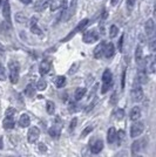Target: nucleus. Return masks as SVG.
Here are the masks:
<instances>
[{
  "label": "nucleus",
  "instance_id": "nucleus-1",
  "mask_svg": "<svg viewBox=\"0 0 156 157\" xmlns=\"http://www.w3.org/2000/svg\"><path fill=\"white\" fill-rule=\"evenodd\" d=\"M8 69H10V80L12 83H17L19 80V72H20V66L19 62L11 60L8 62Z\"/></svg>",
  "mask_w": 156,
  "mask_h": 157
},
{
  "label": "nucleus",
  "instance_id": "nucleus-2",
  "mask_svg": "<svg viewBox=\"0 0 156 157\" xmlns=\"http://www.w3.org/2000/svg\"><path fill=\"white\" fill-rule=\"evenodd\" d=\"M111 85H113V75H111V72L109 69H106L103 72V75H102V89H101V93L106 94V93L109 90Z\"/></svg>",
  "mask_w": 156,
  "mask_h": 157
},
{
  "label": "nucleus",
  "instance_id": "nucleus-3",
  "mask_svg": "<svg viewBox=\"0 0 156 157\" xmlns=\"http://www.w3.org/2000/svg\"><path fill=\"white\" fill-rule=\"evenodd\" d=\"M144 130V124L140 121H136L135 123H133L130 127V137L136 138L138 137Z\"/></svg>",
  "mask_w": 156,
  "mask_h": 157
},
{
  "label": "nucleus",
  "instance_id": "nucleus-4",
  "mask_svg": "<svg viewBox=\"0 0 156 157\" xmlns=\"http://www.w3.org/2000/svg\"><path fill=\"white\" fill-rule=\"evenodd\" d=\"M84 41L86 44H93L95 41L99 40V33L96 32V29H89L84 34Z\"/></svg>",
  "mask_w": 156,
  "mask_h": 157
},
{
  "label": "nucleus",
  "instance_id": "nucleus-5",
  "mask_svg": "<svg viewBox=\"0 0 156 157\" xmlns=\"http://www.w3.org/2000/svg\"><path fill=\"white\" fill-rule=\"evenodd\" d=\"M39 136H40V130L38 127H32V128H29L28 134H27V140H28L29 143L37 142Z\"/></svg>",
  "mask_w": 156,
  "mask_h": 157
},
{
  "label": "nucleus",
  "instance_id": "nucleus-6",
  "mask_svg": "<svg viewBox=\"0 0 156 157\" xmlns=\"http://www.w3.org/2000/svg\"><path fill=\"white\" fill-rule=\"evenodd\" d=\"M88 22H89V20H88V19H84L82 21H81V22H80V24H79L78 26L75 27V29H74V31H73L72 33H69V34H68V35L66 36L65 39L62 40V41H64V42H66L67 40H69L71 38H73V36H74V35H75V34H76L78 32L82 31V29H84V28H85V27L87 26V25H88Z\"/></svg>",
  "mask_w": 156,
  "mask_h": 157
},
{
  "label": "nucleus",
  "instance_id": "nucleus-7",
  "mask_svg": "<svg viewBox=\"0 0 156 157\" xmlns=\"http://www.w3.org/2000/svg\"><path fill=\"white\" fill-rule=\"evenodd\" d=\"M76 2H78V0H72L69 7L66 10L64 21H68V20L71 19L72 17L74 15V13H75V10H76V6H78V4H76Z\"/></svg>",
  "mask_w": 156,
  "mask_h": 157
},
{
  "label": "nucleus",
  "instance_id": "nucleus-8",
  "mask_svg": "<svg viewBox=\"0 0 156 157\" xmlns=\"http://www.w3.org/2000/svg\"><path fill=\"white\" fill-rule=\"evenodd\" d=\"M131 98H133V101L134 102H140V101H142L143 98V90L142 88H141V86H135L134 88H133V90H131Z\"/></svg>",
  "mask_w": 156,
  "mask_h": 157
},
{
  "label": "nucleus",
  "instance_id": "nucleus-9",
  "mask_svg": "<svg viewBox=\"0 0 156 157\" xmlns=\"http://www.w3.org/2000/svg\"><path fill=\"white\" fill-rule=\"evenodd\" d=\"M51 67H52V61L49 59H46L44 60L41 63H40V67H39V72L41 75H45L47 73L51 71Z\"/></svg>",
  "mask_w": 156,
  "mask_h": 157
},
{
  "label": "nucleus",
  "instance_id": "nucleus-10",
  "mask_svg": "<svg viewBox=\"0 0 156 157\" xmlns=\"http://www.w3.org/2000/svg\"><path fill=\"white\" fill-rule=\"evenodd\" d=\"M144 66H146V68L148 69L149 73L155 72V60H154V55L147 56V59L144 61Z\"/></svg>",
  "mask_w": 156,
  "mask_h": 157
},
{
  "label": "nucleus",
  "instance_id": "nucleus-11",
  "mask_svg": "<svg viewBox=\"0 0 156 157\" xmlns=\"http://www.w3.org/2000/svg\"><path fill=\"white\" fill-rule=\"evenodd\" d=\"M114 52H115V48H114V45H113L111 42H109V44H106V45H104V48H103L104 58H107V59L111 58V56L114 55Z\"/></svg>",
  "mask_w": 156,
  "mask_h": 157
},
{
  "label": "nucleus",
  "instance_id": "nucleus-12",
  "mask_svg": "<svg viewBox=\"0 0 156 157\" xmlns=\"http://www.w3.org/2000/svg\"><path fill=\"white\" fill-rule=\"evenodd\" d=\"M2 14H4V18L6 19L7 22L11 24V6H10V1H8V0H6L5 4H4Z\"/></svg>",
  "mask_w": 156,
  "mask_h": 157
},
{
  "label": "nucleus",
  "instance_id": "nucleus-13",
  "mask_svg": "<svg viewBox=\"0 0 156 157\" xmlns=\"http://www.w3.org/2000/svg\"><path fill=\"white\" fill-rule=\"evenodd\" d=\"M116 138H117L116 129L114 127H111V128H109L108 134H107V141H108V143H114L116 141Z\"/></svg>",
  "mask_w": 156,
  "mask_h": 157
},
{
  "label": "nucleus",
  "instance_id": "nucleus-14",
  "mask_svg": "<svg viewBox=\"0 0 156 157\" xmlns=\"http://www.w3.org/2000/svg\"><path fill=\"white\" fill-rule=\"evenodd\" d=\"M29 27H31V31H32L33 34H38V35L41 34V29H40L39 26H38V19H37V18H32V19H31Z\"/></svg>",
  "mask_w": 156,
  "mask_h": 157
},
{
  "label": "nucleus",
  "instance_id": "nucleus-15",
  "mask_svg": "<svg viewBox=\"0 0 156 157\" xmlns=\"http://www.w3.org/2000/svg\"><path fill=\"white\" fill-rule=\"evenodd\" d=\"M144 28H146V33H147V35H153L154 29H155V22H154V20L153 19L147 20Z\"/></svg>",
  "mask_w": 156,
  "mask_h": 157
},
{
  "label": "nucleus",
  "instance_id": "nucleus-16",
  "mask_svg": "<svg viewBox=\"0 0 156 157\" xmlns=\"http://www.w3.org/2000/svg\"><path fill=\"white\" fill-rule=\"evenodd\" d=\"M130 120H133V121H138V118L141 117V109H140V107H134L131 110H130Z\"/></svg>",
  "mask_w": 156,
  "mask_h": 157
},
{
  "label": "nucleus",
  "instance_id": "nucleus-17",
  "mask_svg": "<svg viewBox=\"0 0 156 157\" xmlns=\"http://www.w3.org/2000/svg\"><path fill=\"white\" fill-rule=\"evenodd\" d=\"M31 124V118L27 114H22L19 118V125L22 127V128H26L28 125Z\"/></svg>",
  "mask_w": 156,
  "mask_h": 157
},
{
  "label": "nucleus",
  "instance_id": "nucleus-18",
  "mask_svg": "<svg viewBox=\"0 0 156 157\" xmlns=\"http://www.w3.org/2000/svg\"><path fill=\"white\" fill-rule=\"evenodd\" d=\"M104 45H106V42H104V41H101L98 46H96V48H95V51H94V56H95L96 59H100V58L102 56Z\"/></svg>",
  "mask_w": 156,
  "mask_h": 157
},
{
  "label": "nucleus",
  "instance_id": "nucleus-19",
  "mask_svg": "<svg viewBox=\"0 0 156 157\" xmlns=\"http://www.w3.org/2000/svg\"><path fill=\"white\" fill-rule=\"evenodd\" d=\"M103 149V142L101 141V140H99V141H96L95 143L92 145L91 150L93 154H100V151Z\"/></svg>",
  "mask_w": 156,
  "mask_h": 157
},
{
  "label": "nucleus",
  "instance_id": "nucleus-20",
  "mask_svg": "<svg viewBox=\"0 0 156 157\" xmlns=\"http://www.w3.org/2000/svg\"><path fill=\"white\" fill-rule=\"evenodd\" d=\"M65 2H66V0H52V1L49 2L51 10H52V11H57L59 8H61Z\"/></svg>",
  "mask_w": 156,
  "mask_h": 157
},
{
  "label": "nucleus",
  "instance_id": "nucleus-21",
  "mask_svg": "<svg viewBox=\"0 0 156 157\" xmlns=\"http://www.w3.org/2000/svg\"><path fill=\"white\" fill-rule=\"evenodd\" d=\"M143 143H144V140H137V141H135V142L133 143V145H131L133 152L136 154V152H138V151L141 150L143 148Z\"/></svg>",
  "mask_w": 156,
  "mask_h": 157
},
{
  "label": "nucleus",
  "instance_id": "nucleus-22",
  "mask_svg": "<svg viewBox=\"0 0 156 157\" xmlns=\"http://www.w3.org/2000/svg\"><path fill=\"white\" fill-rule=\"evenodd\" d=\"M135 60H136V63H138L140 66L142 65L143 52H142V48H141V46H137V48H136V52H135Z\"/></svg>",
  "mask_w": 156,
  "mask_h": 157
},
{
  "label": "nucleus",
  "instance_id": "nucleus-23",
  "mask_svg": "<svg viewBox=\"0 0 156 157\" xmlns=\"http://www.w3.org/2000/svg\"><path fill=\"white\" fill-rule=\"evenodd\" d=\"M2 125L5 129H13L14 128V120L13 117H5Z\"/></svg>",
  "mask_w": 156,
  "mask_h": 157
},
{
  "label": "nucleus",
  "instance_id": "nucleus-24",
  "mask_svg": "<svg viewBox=\"0 0 156 157\" xmlns=\"http://www.w3.org/2000/svg\"><path fill=\"white\" fill-rule=\"evenodd\" d=\"M86 88H78L76 90H75V94H74V98H75V100L76 101H80L81 98L85 96V94H86Z\"/></svg>",
  "mask_w": 156,
  "mask_h": 157
},
{
  "label": "nucleus",
  "instance_id": "nucleus-25",
  "mask_svg": "<svg viewBox=\"0 0 156 157\" xmlns=\"http://www.w3.org/2000/svg\"><path fill=\"white\" fill-rule=\"evenodd\" d=\"M137 81H138V83H146L147 82V74L144 72V69H140V72L137 74Z\"/></svg>",
  "mask_w": 156,
  "mask_h": 157
},
{
  "label": "nucleus",
  "instance_id": "nucleus-26",
  "mask_svg": "<svg viewBox=\"0 0 156 157\" xmlns=\"http://www.w3.org/2000/svg\"><path fill=\"white\" fill-rule=\"evenodd\" d=\"M15 20H17V22H19V24H25V22H27V17L24 13L19 12V13L15 14Z\"/></svg>",
  "mask_w": 156,
  "mask_h": 157
},
{
  "label": "nucleus",
  "instance_id": "nucleus-27",
  "mask_svg": "<svg viewBox=\"0 0 156 157\" xmlns=\"http://www.w3.org/2000/svg\"><path fill=\"white\" fill-rule=\"evenodd\" d=\"M66 85V78L65 76H58L55 78V86L58 88H62Z\"/></svg>",
  "mask_w": 156,
  "mask_h": 157
},
{
  "label": "nucleus",
  "instance_id": "nucleus-28",
  "mask_svg": "<svg viewBox=\"0 0 156 157\" xmlns=\"http://www.w3.org/2000/svg\"><path fill=\"white\" fill-rule=\"evenodd\" d=\"M117 34H119V28L115 25H111V28H109V36L113 39V38H116Z\"/></svg>",
  "mask_w": 156,
  "mask_h": 157
},
{
  "label": "nucleus",
  "instance_id": "nucleus-29",
  "mask_svg": "<svg viewBox=\"0 0 156 157\" xmlns=\"http://www.w3.org/2000/svg\"><path fill=\"white\" fill-rule=\"evenodd\" d=\"M46 109H47V113L51 114V115L54 113V110H55V105H54V103H53L52 101H47V103H46Z\"/></svg>",
  "mask_w": 156,
  "mask_h": 157
},
{
  "label": "nucleus",
  "instance_id": "nucleus-30",
  "mask_svg": "<svg viewBox=\"0 0 156 157\" xmlns=\"http://www.w3.org/2000/svg\"><path fill=\"white\" fill-rule=\"evenodd\" d=\"M46 87H47V82H46L44 78H40L39 81H38V83H37V88L39 90H45Z\"/></svg>",
  "mask_w": 156,
  "mask_h": 157
},
{
  "label": "nucleus",
  "instance_id": "nucleus-31",
  "mask_svg": "<svg viewBox=\"0 0 156 157\" xmlns=\"http://www.w3.org/2000/svg\"><path fill=\"white\" fill-rule=\"evenodd\" d=\"M49 135L53 136V137H59V135H60V130H59L58 127H52V128L49 129Z\"/></svg>",
  "mask_w": 156,
  "mask_h": 157
},
{
  "label": "nucleus",
  "instance_id": "nucleus-32",
  "mask_svg": "<svg viewBox=\"0 0 156 157\" xmlns=\"http://www.w3.org/2000/svg\"><path fill=\"white\" fill-rule=\"evenodd\" d=\"M6 80V69L2 65H0V81Z\"/></svg>",
  "mask_w": 156,
  "mask_h": 157
},
{
  "label": "nucleus",
  "instance_id": "nucleus-33",
  "mask_svg": "<svg viewBox=\"0 0 156 157\" xmlns=\"http://www.w3.org/2000/svg\"><path fill=\"white\" fill-rule=\"evenodd\" d=\"M25 94H26L27 96H33L34 95V88H33L32 85L27 86L26 89H25Z\"/></svg>",
  "mask_w": 156,
  "mask_h": 157
},
{
  "label": "nucleus",
  "instance_id": "nucleus-34",
  "mask_svg": "<svg viewBox=\"0 0 156 157\" xmlns=\"http://www.w3.org/2000/svg\"><path fill=\"white\" fill-rule=\"evenodd\" d=\"M123 116H124V111H123V109H116L115 110V117L117 118V120H121V118H123Z\"/></svg>",
  "mask_w": 156,
  "mask_h": 157
},
{
  "label": "nucleus",
  "instance_id": "nucleus-35",
  "mask_svg": "<svg viewBox=\"0 0 156 157\" xmlns=\"http://www.w3.org/2000/svg\"><path fill=\"white\" fill-rule=\"evenodd\" d=\"M79 66H80V62H75V63H73L71 67V69H69V74H74V73L78 71Z\"/></svg>",
  "mask_w": 156,
  "mask_h": 157
},
{
  "label": "nucleus",
  "instance_id": "nucleus-36",
  "mask_svg": "<svg viewBox=\"0 0 156 157\" xmlns=\"http://www.w3.org/2000/svg\"><path fill=\"white\" fill-rule=\"evenodd\" d=\"M14 113H15V110H14L12 107H10L6 110V113H5V115H6V117H13Z\"/></svg>",
  "mask_w": 156,
  "mask_h": 157
},
{
  "label": "nucleus",
  "instance_id": "nucleus-37",
  "mask_svg": "<svg viewBox=\"0 0 156 157\" xmlns=\"http://www.w3.org/2000/svg\"><path fill=\"white\" fill-rule=\"evenodd\" d=\"M149 48H150V51H151V52H154V51H155V38H154V36L150 39Z\"/></svg>",
  "mask_w": 156,
  "mask_h": 157
},
{
  "label": "nucleus",
  "instance_id": "nucleus-38",
  "mask_svg": "<svg viewBox=\"0 0 156 157\" xmlns=\"http://www.w3.org/2000/svg\"><path fill=\"white\" fill-rule=\"evenodd\" d=\"M92 130H93V128H92V127H87L85 130L82 131V134H81V137H85V136H87V135H88V134H89Z\"/></svg>",
  "mask_w": 156,
  "mask_h": 157
},
{
  "label": "nucleus",
  "instance_id": "nucleus-39",
  "mask_svg": "<svg viewBox=\"0 0 156 157\" xmlns=\"http://www.w3.org/2000/svg\"><path fill=\"white\" fill-rule=\"evenodd\" d=\"M122 45H123V35H121V38H120L119 42H117V48H119L120 52L122 51Z\"/></svg>",
  "mask_w": 156,
  "mask_h": 157
},
{
  "label": "nucleus",
  "instance_id": "nucleus-40",
  "mask_svg": "<svg viewBox=\"0 0 156 157\" xmlns=\"http://www.w3.org/2000/svg\"><path fill=\"white\" fill-rule=\"evenodd\" d=\"M135 2H136V0H127V7L129 10H131L134 7V5H135Z\"/></svg>",
  "mask_w": 156,
  "mask_h": 157
},
{
  "label": "nucleus",
  "instance_id": "nucleus-41",
  "mask_svg": "<svg viewBox=\"0 0 156 157\" xmlns=\"http://www.w3.org/2000/svg\"><path fill=\"white\" fill-rule=\"evenodd\" d=\"M46 8V2H39V5H37V10L38 11H42V10H45Z\"/></svg>",
  "mask_w": 156,
  "mask_h": 157
},
{
  "label": "nucleus",
  "instance_id": "nucleus-42",
  "mask_svg": "<svg viewBox=\"0 0 156 157\" xmlns=\"http://www.w3.org/2000/svg\"><path fill=\"white\" fill-rule=\"evenodd\" d=\"M76 123H78V120L74 117L73 118V121L71 122V129H74V128H75V125H76Z\"/></svg>",
  "mask_w": 156,
  "mask_h": 157
},
{
  "label": "nucleus",
  "instance_id": "nucleus-43",
  "mask_svg": "<svg viewBox=\"0 0 156 157\" xmlns=\"http://www.w3.org/2000/svg\"><path fill=\"white\" fill-rule=\"evenodd\" d=\"M22 4H26V5H28V4H31L32 2V0H20Z\"/></svg>",
  "mask_w": 156,
  "mask_h": 157
},
{
  "label": "nucleus",
  "instance_id": "nucleus-44",
  "mask_svg": "<svg viewBox=\"0 0 156 157\" xmlns=\"http://www.w3.org/2000/svg\"><path fill=\"white\" fill-rule=\"evenodd\" d=\"M39 147H40V150H41V151H42V150H44V151H45V150H46V148H45V147H46V145H45V144H42V143H40V144H39Z\"/></svg>",
  "mask_w": 156,
  "mask_h": 157
},
{
  "label": "nucleus",
  "instance_id": "nucleus-45",
  "mask_svg": "<svg viewBox=\"0 0 156 157\" xmlns=\"http://www.w3.org/2000/svg\"><path fill=\"white\" fill-rule=\"evenodd\" d=\"M111 5H113V6H115V5L119 4V0H111Z\"/></svg>",
  "mask_w": 156,
  "mask_h": 157
},
{
  "label": "nucleus",
  "instance_id": "nucleus-46",
  "mask_svg": "<svg viewBox=\"0 0 156 157\" xmlns=\"http://www.w3.org/2000/svg\"><path fill=\"white\" fill-rule=\"evenodd\" d=\"M124 76H126V72H123L122 74V88L124 87Z\"/></svg>",
  "mask_w": 156,
  "mask_h": 157
},
{
  "label": "nucleus",
  "instance_id": "nucleus-47",
  "mask_svg": "<svg viewBox=\"0 0 156 157\" xmlns=\"http://www.w3.org/2000/svg\"><path fill=\"white\" fill-rule=\"evenodd\" d=\"M2 53H4V47L0 45V54H2Z\"/></svg>",
  "mask_w": 156,
  "mask_h": 157
},
{
  "label": "nucleus",
  "instance_id": "nucleus-48",
  "mask_svg": "<svg viewBox=\"0 0 156 157\" xmlns=\"http://www.w3.org/2000/svg\"><path fill=\"white\" fill-rule=\"evenodd\" d=\"M107 17V13H106V10H103V14H102V18H106Z\"/></svg>",
  "mask_w": 156,
  "mask_h": 157
},
{
  "label": "nucleus",
  "instance_id": "nucleus-49",
  "mask_svg": "<svg viewBox=\"0 0 156 157\" xmlns=\"http://www.w3.org/2000/svg\"><path fill=\"white\" fill-rule=\"evenodd\" d=\"M2 147V143H1V138H0V148Z\"/></svg>",
  "mask_w": 156,
  "mask_h": 157
},
{
  "label": "nucleus",
  "instance_id": "nucleus-50",
  "mask_svg": "<svg viewBox=\"0 0 156 157\" xmlns=\"http://www.w3.org/2000/svg\"><path fill=\"white\" fill-rule=\"evenodd\" d=\"M1 5H2V0H0V6H1Z\"/></svg>",
  "mask_w": 156,
  "mask_h": 157
},
{
  "label": "nucleus",
  "instance_id": "nucleus-51",
  "mask_svg": "<svg viewBox=\"0 0 156 157\" xmlns=\"http://www.w3.org/2000/svg\"><path fill=\"white\" fill-rule=\"evenodd\" d=\"M138 157H141V156H138Z\"/></svg>",
  "mask_w": 156,
  "mask_h": 157
}]
</instances>
